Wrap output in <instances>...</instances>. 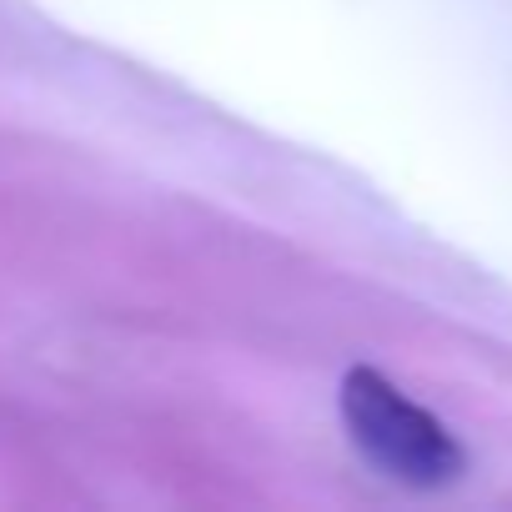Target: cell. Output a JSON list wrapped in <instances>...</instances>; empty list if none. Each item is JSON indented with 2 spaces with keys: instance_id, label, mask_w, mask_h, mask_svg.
Segmentation results:
<instances>
[{
  "instance_id": "6da1fadb",
  "label": "cell",
  "mask_w": 512,
  "mask_h": 512,
  "mask_svg": "<svg viewBox=\"0 0 512 512\" xmlns=\"http://www.w3.org/2000/svg\"><path fill=\"white\" fill-rule=\"evenodd\" d=\"M337 402H342V427H347L352 447L382 477H392L412 492H442L467 472V452L452 437V427L437 412H427L422 402H412L377 367H352L342 377Z\"/></svg>"
}]
</instances>
